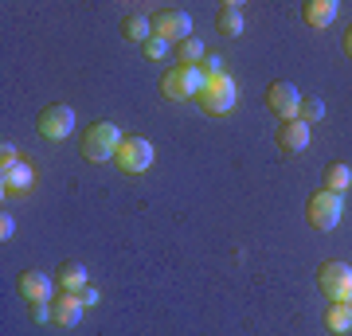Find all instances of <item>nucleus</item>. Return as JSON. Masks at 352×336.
I'll use <instances>...</instances> for the list:
<instances>
[{"mask_svg":"<svg viewBox=\"0 0 352 336\" xmlns=\"http://www.w3.org/2000/svg\"><path fill=\"white\" fill-rule=\"evenodd\" d=\"M122 129L113 122H94L82 133V157H87L90 164H102V161H113L118 157V149H122Z\"/></svg>","mask_w":352,"mask_h":336,"instance_id":"1","label":"nucleus"},{"mask_svg":"<svg viewBox=\"0 0 352 336\" xmlns=\"http://www.w3.org/2000/svg\"><path fill=\"white\" fill-rule=\"evenodd\" d=\"M200 75H204V78H219V75H227V71H223V59H219V55H204Z\"/></svg>","mask_w":352,"mask_h":336,"instance_id":"22","label":"nucleus"},{"mask_svg":"<svg viewBox=\"0 0 352 336\" xmlns=\"http://www.w3.org/2000/svg\"><path fill=\"white\" fill-rule=\"evenodd\" d=\"M215 27H219L227 39L243 36V4H239V0H223V4H219V12H215Z\"/></svg>","mask_w":352,"mask_h":336,"instance_id":"13","label":"nucleus"},{"mask_svg":"<svg viewBox=\"0 0 352 336\" xmlns=\"http://www.w3.org/2000/svg\"><path fill=\"white\" fill-rule=\"evenodd\" d=\"M98 298H102V293H98V289H94V286L78 289V301H82V305H87V309H94V305H98Z\"/></svg>","mask_w":352,"mask_h":336,"instance_id":"25","label":"nucleus"},{"mask_svg":"<svg viewBox=\"0 0 352 336\" xmlns=\"http://www.w3.org/2000/svg\"><path fill=\"white\" fill-rule=\"evenodd\" d=\"M302 16L309 27H329L337 20V0H305Z\"/></svg>","mask_w":352,"mask_h":336,"instance_id":"15","label":"nucleus"},{"mask_svg":"<svg viewBox=\"0 0 352 336\" xmlns=\"http://www.w3.org/2000/svg\"><path fill=\"white\" fill-rule=\"evenodd\" d=\"M325 188H329V192H337V196H344V192H349V188H352V168H349V164H329V168H325Z\"/></svg>","mask_w":352,"mask_h":336,"instance_id":"18","label":"nucleus"},{"mask_svg":"<svg viewBox=\"0 0 352 336\" xmlns=\"http://www.w3.org/2000/svg\"><path fill=\"white\" fill-rule=\"evenodd\" d=\"M235 102H239V87H235V78H231V75L208 78V87H204V94H200L204 113H215V117H223V113L235 110Z\"/></svg>","mask_w":352,"mask_h":336,"instance_id":"5","label":"nucleus"},{"mask_svg":"<svg viewBox=\"0 0 352 336\" xmlns=\"http://www.w3.org/2000/svg\"><path fill=\"white\" fill-rule=\"evenodd\" d=\"M208 78L200 75V67H173L168 75L161 78V90L168 102H188V98H200Z\"/></svg>","mask_w":352,"mask_h":336,"instance_id":"3","label":"nucleus"},{"mask_svg":"<svg viewBox=\"0 0 352 336\" xmlns=\"http://www.w3.org/2000/svg\"><path fill=\"white\" fill-rule=\"evenodd\" d=\"M153 157H157V153H153V141H145V137H126L113 161H118V168H122L126 176H138V172H145V168L153 164Z\"/></svg>","mask_w":352,"mask_h":336,"instance_id":"8","label":"nucleus"},{"mask_svg":"<svg viewBox=\"0 0 352 336\" xmlns=\"http://www.w3.org/2000/svg\"><path fill=\"white\" fill-rule=\"evenodd\" d=\"M82 313H87V305L78 301V293H59V298L51 301V321L59 324V328H75L82 321Z\"/></svg>","mask_w":352,"mask_h":336,"instance_id":"11","label":"nucleus"},{"mask_svg":"<svg viewBox=\"0 0 352 336\" xmlns=\"http://www.w3.org/2000/svg\"><path fill=\"white\" fill-rule=\"evenodd\" d=\"M12 164H20V153H16L12 141H4L0 145V168H12Z\"/></svg>","mask_w":352,"mask_h":336,"instance_id":"24","label":"nucleus"},{"mask_svg":"<svg viewBox=\"0 0 352 336\" xmlns=\"http://www.w3.org/2000/svg\"><path fill=\"white\" fill-rule=\"evenodd\" d=\"M122 36H126L129 43H141V47H145V43L153 39V20L141 16V12H129L126 20H122Z\"/></svg>","mask_w":352,"mask_h":336,"instance_id":"17","label":"nucleus"},{"mask_svg":"<svg viewBox=\"0 0 352 336\" xmlns=\"http://www.w3.org/2000/svg\"><path fill=\"white\" fill-rule=\"evenodd\" d=\"M55 286L63 289V293H78V289H87V270L78 266V262H63L59 270H55Z\"/></svg>","mask_w":352,"mask_h":336,"instance_id":"16","label":"nucleus"},{"mask_svg":"<svg viewBox=\"0 0 352 336\" xmlns=\"http://www.w3.org/2000/svg\"><path fill=\"white\" fill-rule=\"evenodd\" d=\"M340 212H344V199H340L337 192H329V188H317L314 196H309V203H305V219H309V227L321 231V235L340 223Z\"/></svg>","mask_w":352,"mask_h":336,"instance_id":"2","label":"nucleus"},{"mask_svg":"<svg viewBox=\"0 0 352 336\" xmlns=\"http://www.w3.org/2000/svg\"><path fill=\"white\" fill-rule=\"evenodd\" d=\"M16 286H20V298H24V301H32V305H47L55 282H51L47 274H39V270H24Z\"/></svg>","mask_w":352,"mask_h":336,"instance_id":"10","label":"nucleus"},{"mask_svg":"<svg viewBox=\"0 0 352 336\" xmlns=\"http://www.w3.org/2000/svg\"><path fill=\"white\" fill-rule=\"evenodd\" d=\"M153 36H161L164 43H184L192 39V16L184 8H161L153 16Z\"/></svg>","mask_w":352,"mask_h":336,"instance_id":"7","label":"nucleus"},{"mask_svg":"<svg viewBox=\"0 0 352 336\" xmlns=\"http://www.w3.org/2000/svg\"><path fill=\"white\" fill-rule=\"evenodd\" d=\"M325 328H329V333H349V328H352V309H349V305H340V301H333V305H329V309H325Z\"/></svg>","mask_w":352,"mask_h":336,"instance_id":"19","label":"nucleus"},{"mask_svg":"<svg viewBox=\"0 0 352 336\" xmlns=\"http://www.w3.org/2000/svg\"><path fill=\"white\" fill-rule=\"evenodd\" d=\"M278 149H282V153H302V149H309V125H305L302 117L282 122V125H278Z\"/></svg>","mask_w":352,"mask_h":336,"instance_id":"12","label":"nucleus"},{"mask_svg":"<svg viewBox=\"0 0 352 336\" xmlns=\"http://www.w3.org/2000/svg\"><path fill=\"white\" fill-rule=\"evenodd\" d=\"M204 43L200 39H184V43H176V59H180V67H200L204 63Z\"/></svg>","mask_w":352,"mask_h":336,"instance_id":"20","label":"nucleus"},{"mask_svg":"<svg viewBox=\"0 0 352 336\" xmlns=\"http://www.w3.org/2000/svg\"><path fill=\"white\" fill-rule=\"evenodd\" d=\"M168 55V43H164L161 36H153L149 43H145V59H164Z\"/></svg>","mask_w":352,"mask_h":336,"instance_id":"23","label":"nucleus"},{"mask_svg":"<svg viewBox=\"0 0 352 336\" xmlns=\"http://www.w3.org/2000/svg\"><path fill=\"white\" fill-rule=\"evenodd\" d=\"M32 321H39V324L51 321V301H47V305H32Z\"/></svg>","mask_w":352,"mask_h":336,"instance_id":"27","label":"nucleus"},{"mask_svg":"<svg viewBox=\"0 0 352 336\" xmlns=\"http://www.w3.org/2000/svg\"><path fill=\"white\" fill-rule=\"evenodd\" d=\"M36 129L43 141H67L71 137V129H75V110L63 106V102H55V106H43L36 117Z\"/></svg>","mask_w":352,"mask_h":336,"instance_id":"6","label":"nucleus"},{"mask_svg":"<svg viewBox=\"0 0 352 336\" xmlns=\"http://www.w3.org/2000/svg\"><path fill=\"white\" fill-rule=\"evenodd\" d=\"M302 94H298V87L294 82H270V90H266V106H270V113H278L282 122H294L298 113H302Z\"/></svg>","mask_w":352,"mask_h":336,"instance_id":"9","label":"nucleus"},{"mask_svg":"<svg viewBox=\"0 0 352 336\" xmlns=\"http://www.w3.org/2000/svg\"><path fill=\"white\" fill-rule=\"evenodd\" d=\"M344 51H349V55H352V27H349V32H344Z\"/></svg>","mask_w":352,"mask_h":336,"instance_id":"28","label":"nucleus"},{"mask_svg":"<svg viewBox=\"0 0 352 336\" xmlns=\"http://www.w3.org/2000/svg\"><path fill=\"white\" fill-rule=\"evenodd\" d=\"M317 289H321L329 301L349 305L352 301V266L349 262H321V270H317Z\"/></svg>","mask_w":352,"mask_h":336,"instance_id":"4","label":"nucleus"},{"mask_svg":"<svg viewBox=\"0 0 352 336\" xmlns=\"http://www.w3.org/2000/svg\"><path fill=\"white\" fill-rule=\"evenodd\" d=\"M12 235H16V223H12V215H0V238L8 243Z\"/></svg>","mask_w":352,"mask_h":336,"instance_id":"26","label":"nucleus"},{"mask_svg":"<svg viewBox=\"0 0 352 336\" xmlns=\"http://www.w3.org/2000/svg\"><path fill=\"white\" fill-rule=\"evenodd\" d=\"M32 180H36V172H32V164H12V168H0V184H4V192H12V196H24L28 188H32Z\"/></svg>","mask_w":352,"mask_h":336,"instance_id":"14","label":"nucleus"},{"mask_svg":"<svg viewBox=\"0 0 352 336\" xmlns=\"http://www.w3.org/2000/svg\"><path fill=\"white\" fill-rule=\"evenodd\" d=\"M349 309H352V301H349Z\"/></svg>","mask_w":352,"mask_h":336,"instance_id":"29","label":"nucleus"},{"mask_svg":"<svg viewBox=\"0 0 352 336\" xmlns=\"http://www.w3.org/2000/svg\"><path fill=\"white\" fill-rule=\"evenodd\" d=\"M298 117H302L305 125H309V122H321V117H325V102H321V98H305Z\"/></svg>","mask_w":352,"mask_h":336,"instance_id":"21","label":"nucleus"}]
</instances>
